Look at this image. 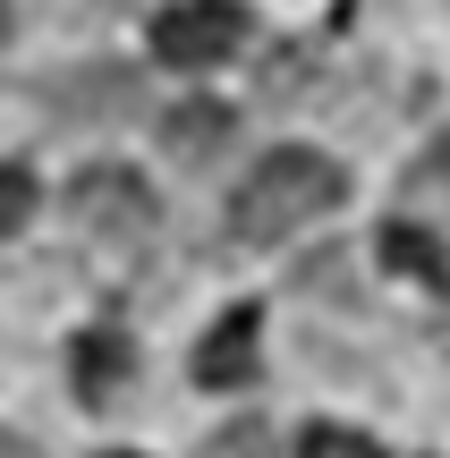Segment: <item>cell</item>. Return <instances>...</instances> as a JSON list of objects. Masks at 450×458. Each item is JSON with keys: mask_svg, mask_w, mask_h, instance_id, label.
Returning <instances> with one entry per match:
<instances>
[{"mask_svg": "<svg viewBox=\"0 0 450 458\" xmlns=\"http://www.w3.org/2000/svg\"><path fill=\"white\" fill-rule=\"evenodd\" d=\"M298 458H383V442H374V433H357V425H306Z\"/></svg>", "mask_w": 450, "mask_h": 458, "instance_id": "9", "label": "cell"}, {"mask_svg": "<svg viewBox=\"0 0 450 458\" xmlns=\"http://www.w3.org/2000/svg\"><path fill=\"white\" fill-rule=\"evenodd\" d=\"M26 213H34V179H26L17 162H0V238H17Z\"/></svg>", "mask_w": 450, "mask_h": 458, "instance_id": "10", "label": "cell"}, {"mask_svg": "<svg viewBox=\"0 0 450 458\" xmlns=\"http://www.w3.org/2000/svg\"><path fill=\"white\" fill-rule=\"evenodd\" d=\"M0 458H43V450H26L17 433H0Z\"/></svg>", "mask_w": 450, "mask_h": 458, "instance_id": "14", "label": "cell"}, {"mask_svg": "<svg viewBox=\"0 0 450 458\" xmlns=\"http://www.w3.org/2000/svg\"><path fill=\"white\" fill-rule=\"evenodd\" d=\"M255 357H264V323H255V306H230L196 348V382L204 391H238V382H255Z\"/></svg>", "mask_w": 450, "mask_h": 458, "instance_id": "4", "label": "cell"}, {"mask_svg": "<svg viewBox=\"0 0 450 458\" xmlns=\"http://www.w3.org/2000/svg\"><path fill=\"white\" fill-rule=\"evenodd\" d=\"M60 17H102V9H119V0H51Z\"/></svg>", "mask_w": 450, "mask_h": 458, "instance_id": "13", "label": "cell"}, {"mask_svg": "<svg viewBox=\"0 0 450 458\" xmlns=\"http://www.w3.org/2000/svg\"><path fill=\"white\" fill-rule=\"evenodd\" d=\"M340 196H349L340 162H323V153H306V145H281V153H264V162L238 179L230 229L255 238V246H272V238H289V229H306L315 213H332Z\"/></svg>", "mask_w": 450, "mask_h": 458, "instance_id": "1", "label": "cell"}, {"mask_svg": "<svg viewBox=\"0 0 450 458\" xmlns=\"http://www.w3.org/2000/svg\"><path fill=\"white\" fill-rule=\"evenodd\" d=\"M230 128H238L230 102H179V111L162 119V153H170L179 170H196V162H213V153L230 145Z\"/></svg>", "mask_w": 450, "mask_h": 458, "instance_id": "7", "label": "cell"}, {"mask_svg": "<svg viewBox=\"0 0 450 458\" xmlns=\"http://www.w3.org/2000/svg\"><path fill=\"white\" fill-rule=\"evenodd\" d=\"M51 102H60L68 119H136L145 111V77L136 68H111V60H94V68H77V77H60L51 85Z\"/></svg>", "mask_w": 450, "mask_h": 458, "instance_id": "5", "label": "cell"}, {"mask_svg": "<svg viewBox=\"0 0 450 458\" xmlns=\"http://www.w3.org/2000/svg\"><path fill=\"white\" fill-rule=\"evenodd\" d=\"M374 246H383V272H408V280H434V289H450V255L425 238V229L400 221V229H383Z\"/></svg>", "mask_w": 450, "mask_h": 458, "instance_id": "8", "label": "cell"}, {"mask_svg": "<svg viewBox=\"0 0 450 458\" xmlns=\"http://www.w3.org/2000/svg\"><path fill=\"white\" fill-rule=\"evenodd\" d=\"M425 179H434V187H450V128L434 136V153H425Z\"/></svg>", "mask_w": 450, "mask_h": 458, "instance_id": "12", "label": "cell"}, {"mask_svg": "<svg viewBox=\"0 0 450 458\" xmlns=\"http://www.w3.org/2000/svg\"><path fill=\"white\" fill-rule=\"evenodd\" d=\"M0 43H9V0H0Z\"/></svg>", "mask_w": 450, "mask_h": 458, "instance_id": "15", "label": "cell"}, {"mask_svg": "<svg viewBox=\"0 0 450 458\" xmlns=\"http://www.w3.org/2000/svg\"><path fill=\"white\" fill-rule=\"evenodd\" d=\"M238 43H247L238 0H170V9L153 17V51H162L170 68H221Z\"/></svg>", "mask_w": 450, "mask_h": 458, "instance_id": "3", "label": "cell"}, {"mask_svg": "<svg viewBox=\"0 0 450 458\" xmlns=\"http://www.w3.org/2000/svg\"><path fill=\"white\" fill-rule=\"evenodd\" d=\"M68 213H77V229H94V238L136 246L153 229V187L136 179V170H119V162H94V170H77V187H68Z\"/></svg>", "mask_w": 450, "mask_h": 458, "instance_id": "2", "label": "cell"}, {"mask_svg": "<svg viewBox=\"0 0 450 458\" xmlns=\"http://www.w3.org/2000/svg\"><path fill=\"white\" fill-rule=\"evenodd\" d=\"M111 458H128V450H111Z\"/></svg>", "mask_w": 450, "mask_h": 458, "instance_id": "16", "label": "cell"}, {"mask_svg": "<svg viewBox=\"0 0 450 458\" xmlns=\"http://www.w3.org/2000/svg\"><path fill=\"white\" fill-rule=\"evenodd\" d=\"M68 374H77V399H85V408H102V399H111L119 382L136 374V340H128V331H111V323L85 331L77 357H68Z\"/></svg>", "mask_w": 450, "mask_h": 458, "instance_id": "6", "label": "cell"}, {"mask_svg": "<svg viewBox=\"0 0 450 458\" xmlns=\"http://www.w3.org/2000/svg\"><path fill=\"white\" fill-rule=\"evenodd\" d=\"M213 458H264V425H230L213 442Z\"/></svg>", "mask_w": 450, "mask_h": 458, "instance_id": "11", "label": "cell"}]
</instances>
